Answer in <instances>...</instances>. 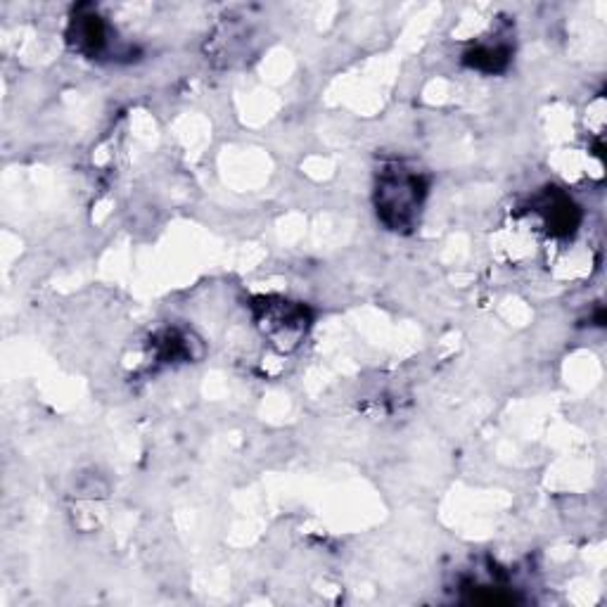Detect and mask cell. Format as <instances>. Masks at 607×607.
I'll list each match as a JSON object with an SVG mask.
<instances>
[{"instance_id": "3", "label": "cell", "mask_w": 607, "mask_h": 607, "mask_svg": "<svg viewBox=\"0 0 607 607\" xmlns=\"http://www.w3.org/2000/svg\"><path fill=\"white\" fill-rule=\"evenodd\" d=\"M72 41L86 55H98L107 46V27L100 17H79L72 27Z\"/></svg>"}, {"instance_id": "1", "label": "cell", "mask_w": 607, "mask_h": 607, "mask_svg": "<svg viewBox=\"0 0 607 607\" xmlns=\"http://www.w3.org/2000/svg\"><path fill=\"white\" fill-rule=\"evenodd\" d=\"M425 197V183L420 174L394 164L380 174L378 181V216L392 230L411 228L418 219Z\"/></svg>"}, {"instance_id": "4", "label": "cell", "mask_w": 607, "mask_h": 607, "mask_svg": "<svg viewBox=\"0 0 607 607\" xmlns=\"http://www.w3.org/2000/svg\"><path fill=\"white\" fill-rule=\"evenodd\" d=\"M468 62L482 72H501L508 65V50L503 46H479L468 55Z\"/></svg>"}, {"instance_id": "2", "label": "cell", "mask_w": 607, "mask_h": 607, "mask_svg": "<svg viewBox=\"0 0 607 607\" xmlns=\"http://www.w3.org/2000/svg\"><path fill=\"white\" fill-rule=\"evenodd\" d=\"M266 318H264V332L271 335V340L280 344V347L287 349L290 344H297L299 337L306 332V318H304V309H299V306L287 304L285 316H280V304H266Z\"/></svg>"}]
</instances>
